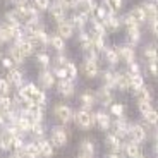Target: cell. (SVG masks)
I'll return each instance as SVG.
<instances>
[{
  "instance_id": "8992f818",
  "label": "cell",
  "mask_w": 158,
  "mask_h": 158,
  "mask_svg": "<svg viewBox=\"0 0 158 158\" xmlns=\"http://www.w3.org/2000/svg\"><path fill=\"white\" fill-rule=\"evenodd\" d=\"M53 115L57 117V120L62 124H67L72 120V110L67 107V105H57L55 108H53Z\"/></svg>"
},
{
  "instance_id": "ba28073f",
  "label": "cell",
  "mask_w": 158,
  "mask_h": 158,
  "mask_svg": "<svg viewBox=\"0 0 158 158\" xmlns=\"http://www.w3.org/2000/svg\"><path fill=\"white\" fill-rule=\"evenodd\" d=\"M117 53H118V60H122L126 64H131L134 62V48L131 45H124V47H118L117 48Z\"/></svg>"
},
{
  "instance_id": "30bf717a",
  "label": "cell",
  "mask_w": 158,
  "mask_h": 158,
  "mask_svg": "<svg viewBox=\"0 0 158 158\" xmlns=\"http://www.w3.org/2000/svg\"><path fill=\"white\" fill-rule=\"evenodd\" d=\"M129 127H131V124H127L122 117H117V120L114 122V129H115L114 134L118 136L120 139L126 138V136H129Z\"/></svg>"
},
{
  "instance_id": "7402d4cb",
  "label": "cell",
  "mask_w": 158,
  "mask_h": 158,
  "mask_svg": "<svg viewBox=\"0 0 158 158\" xmlns=\"http://www.w3.org/2000/svg\"><path fill=\"white\" fill-rule=\"evenodd\" d=\"M143 10L146 14V19H156V0H146L143 4Z\"/></svg>"
},
{
  "instance_id": "4dcf8cb0",
  "label": "cell",
  "mask_w": 158,
  "mask_h": 158,
  "mask_svg": "<svg viewBox=\"0 0 158 158\" xmlns=\"http://www.w3.org/2000/svg\"><path fill=\"white\" fill-rule=\"evenodd\" d=\"M9 83L16 84V86H23V72L17 69H10L9 72Z\"/></svg>"
},
{
  "instance_id": "7c38bea8",
  "label": "cell",
  "mask_w": 158,
  "mask_h": 158,
  "mask_svg": "<svg viewBox=\"0 0 158 158\" xmlns=\"http://www.w3.org/2000/svg\"><path fill=\"white\" fill-rule=\"evenodd\" d=\"M102 23H103V26H105V29H108V31H117V29L120 28L122 21L118 19L114 12H110V14H108V16L102 21Z\"/></svg>"
},
{
  "instance_id": "f546056e",
  "label": "cell",
  "mask_w": 158,
  "mask_h": 158,
  "mask_svg": "<svg viewBox=\"0 0 158 158\" xmlns=\"http://www.w3.org/2000/svg\"><path fill=\"white\" fill-rule=\"evenodd\" d=\"M48 43L55 48L57 52H62L64 48H65V40H64L60 35H53V36L50 38V41H48Z\"/></svg>"
},
{
  "instance_id": "5b68a950",
  "label": "cell",
  "mask_w": 158,
  "mask_h": 158,
  "mask_svg": "<svg viewBox=\"0 0 158 158\" xmlns=\"http://www.w3.org/2000/svg\"><path fill=\"white\" fill-rule=\"evenodd\" d=\"M77 14H83V16H89L91 12H95L96 9V2L95 0H76L74 7Z\"/></svg>"
},
{
  "instance_id": "3957f363",
  "label": "cell",
  "mask_w": 158,
  "mask_h": 158,
  "mask_svg": "<svg viewBox=\"0 0 158 158\" xmlns=\"http://www.w3.org/2000/svg\"><path fill=\"white\" fill-rule=\"evenodd\" d=\"M67 131L64 129V127H53V131H52V138H50V143L53 144V146L57 148H64L65 144H67Z\"/></svg>"
},
{
  "instance_id": "ee69618b",
  "label": "cell",
  "mask_w": 158,
  "mask_h": 158,
  "mask_svg": "<svg viewBox=\"0 0 158 158\" xmlns=\"http://www.w3.org/2000/svg\"><path fill=\"white\" fill-rule=\"evenodd\" d=\"M143 117H144L146 124H151V126H155V124H156V112H155L153 108H151V110H148L146 114L143 115Z\"/></svg>"
},
{
  "instance_id": "60d3db41",
  "label": "cell",
  "mask_w": 158,
  "mask_h": 158,
  "mask_svg": "<svg viewBox=\"0 0 158 158\" xmlns=\"http://www.w3.org/2000/svg\"><path fill=\"white\" fill-rule=\"evenodd\" d=\"M33 7L36 9V10H48V7H50V0H33Z\"/></svg>"
},
{
  "instance_id": "83f0119b",
  "label": "cell",
  "mask_w": 158,
  "mask_h": 158,
  "mask_svg": "<svg viewBox=\"0 0 158 158\" xmlns=\"http://www.w3.org/2000/svg\"><path fill=\"white\" fill-rule=\"evenodd\" d=\"M103 53H105V59L110 65H115L118 62V53H117V48H103Z\"/></svg>"
},
{
  "instance_id": "4316f807",
  "label": "cell",
  "mask_w": 158,
  "mask_h": 158,
  "mask_svg": "<svg viewBox=\"0 0 158 158\" xmlns=\"http://www.w3.org/2000/svg\"><path fill=\"white\" fill-rule=\"evenodd\" d=\"M40 148V155H45V156H50V155H53V144H52L50 141H45V139H41V141L36 143Z\"/></svg>"
},
{
  "instance_id": "7bdbcfd3",
  "label": "cell",
  "mask_w": 158,
  "mask_h": 158,
  "mask_svg": "<svg viewBox=\"0 0 158 158\" xmlns=\"http://www.w3.org/2000/svg\"><path fill=\"white\" fill-rule=\"evenodd\" d=\"M12 108V100L9 98V95H2L0 96V110H9Z\"/></svg>"
},
{
  "instance_id": "11a10c76",
  "label": "cell",
  "mask_w": 158,
  "mask_h": 158,
  "mask_svg": "<svg viewBox=\"0 0 158 158\" xmlns=\"http://www.w3.org/2000/svg\"><path fill=\"white\" fill-rule=\"evenodd\" d=\"M150 72L151 76H156V62H150Z\"/></svg>"
},
{
  "instance_id": "d6986e66",
  "label": "cell",
  "mask_w": 158,
  "mask_h": 158,
  "mask_svg": "<svg viewBox=\"0 0 158 158\" xmlns=\"http://www.w3.org/2000/svg\"><path fill=\"white\" fill-rule=\"evenodd\" d=\"M95 122L98 124L100 129H103V131H108V129H110V126H112L110 117H108L105 112H98V114H95Z\"/></svg>"
},
{
  "instance_id": "8d00e7d4",
  "label": "cell",
  "mask_w": 158,
  "mask_h": 158,
  "mask_svg": "<svg viewBox=\"0 0 158 158\" xmlns=\"http://www.w3.org/2000/svg\"><path fill=\"white\" fill-rule=\"evenodd\" d=\"M29 131H31V134L36 136V138H43V126H41V122H38V120H31V126H29Z\"/></svg>"
},
{
  "instance_id": "52a82bcc",
  "label": "cell",
  "mask_w": 158,
  "mask_h": 158,
  "mask_svg": "<svg viewBox=\"0 0 158 158\" xmlns=\"http://www.w3.org/2000/svg\"><path fill=\"white\" fill-rule=\"evenodd\" d=\"M95 98H96V103H102V105H110V103L114 102V93H112L110 88L103 86L102 89L96 91Z\"/></svg>"
},
{
  "instance_id": "9f6ffc18",
  "label": "cell",
  "mask_w": 158,
  "mask_h": 158,
  "mask_svg": "<svg viewBox=\"0 0 158 158\" xmlns=\"http://www.w3.org/2000/svg\"><path fill=\"white\" fill-rule=\"evenodd\" d=\"M150 23H151V33L156 35V19H150Z\"/></svg>"
},
{
  "instance_id": "7a4b0ae2",
  "label": "cell",
  "mask_w": 158,
  "mask_h": 158,
  "mask_svg": "<svg viewBox=\"0 0 158 158\" xmlns=\"http://www.w3.org/2000/svg\"><path fill=\"white\" fill-rule=\"evenodd\" d=\"M79 127H83V129H89L93 124H95V115L88 112V108H83V110H79L76 115H72Z\"/></svg>"
},
{
  "instance_id": "f907efd6",
  "label": "cell",
  "mask_w": 158,
  "mask_h": 158,
  "mask_svg": "<svg viewBox=\"0 0 158 158\" xmlns=\"http://www.w3.org/2000/svg\"><path fill=\"white\" fill-rule=\"evenodd\" d=\"M2 65H4L5 69H9V71H10V69L14 67V60H12L10 57H5V59L2 60Z\"/></svg>"
},
{
  "instance_id": "7dc6e473",
  "label": "cell",
  "mask_w": 158,
  "mask_h": 158,
  "mask_svg": "<svg viewBox=\"0 0 158 158\" xmlns=\"http://www.w3.org/2000/svg\"><path fill=\"white\" fill-rule=\"evenodd\" d=\"M9 91H10V84L9 81L0 77V95H9Z\"/></svg>"
},
{
  "instance_id": "ac0fdd59",
  "label": "cell",
  "mask_w": 158,
  "mask_h": 158,
  "mask_svg": "<svg viewBox=\"0 0 158 158\" xmlns=\"http://www.w3.org/2000/svg\"><path fill=\"white\" fill-rule=\"evenodd\" d=\"M40 84L43 88H52L53 84H55V74L50 71H41V74H40Z\"/></svg>"
},
{
  "instance_id": "277c9868",
  "label": "cell",
  "mask_w": 158,
  "mask_h": 158,
  "mask_svg": "<svg viewBox=\"0 0 158 158\" xmlns=\"http://www.w3.org/2000/svg\"><path fill=\"white\" fill-rule=\"evenodd\" d=\"M146 134H148V124H136V126L129 127V136L136 143H143L146 139Z\"/></svg>"
},
{
  "instance_id": "816d5d0a",
  "label": "cell",
  "mask_w": 158,
  "mask_h": 158,
  "mask_svg": "<svg viewBox=\"0 0 158 158\" xmlns=\"http://www.w3.org/2000/svg\"><path fill=\"white\" fill-rule=\"evenodd\" d=\"M53 74H55L57 77H60V79L65 77V71H64V65H59V67L55 69V72H53Z\"/></svg>"
},
{
  "instance_id": "b9f144b4",
  "label": "cell",
  "mask_w": 158,
  "mask_h": 158,
  "mask_svg": "<svg viewBox=\"0 0 158 158\" xmlns=\"http://www.w3.org/2000/svg\"><path fill=\"white\" fill-rule=\"evenodd\" d=\"M110 105H112V108H110L112 115H115V117H122V114H124V105L122 103H114L112 102Z\"/></svg>"
},
{
  "instance_id": "e575fe53",
  "label": "cell",
  "mask_w": 158,
  "mask_h": 158,
  "mask_svg": "<svg viewBox=\"0 0 158 158\" xmlns=\"http://www.w3.org/2000/svg\"><path fill=\"white\" fill-rule=\"evenodd\" d=\"M24 155H26V156H31V158L40 156L38 144H36V143H28V144H24Z\"/></svg>"
},
{
  "instance_id": "484cf974",
  "label": "cell",
  "mask_w": 158,
  "mask_h": 158,
  "mask_svg": "<svg viewBox=\"0 0 158 158\" xmlns=\"http://www.w3.org/2000/svg\"><path fill=\"white\" fill-rule=\"evenodd\" d=\"M144 86V79H143V76L139 74V72H136V74H129V89H138V88Z\"/></svg>"
},
{
  "instance_id": "d4e9b609",
  "label": "cell",
  "mask_w": 158,
  "mask_h": 158,
  "mask_svg": "<svg viewBox=\"0 0 158 158\" xmlns=\"http://www.w3.org/2000/svg\"><path fill=\"white\" fill-rule=\"evenodd\" d=\"M127 16L134 21V23H138V24H141V23H144V21H146V14H144L143 7H134L132 10L129 12V14H127Z\"/></svg>"
},
{
  "instance_id": "f1b7e54d",
  "label": "cell",
  "mask_w": 158,
  "mask_h": 158,
  "mask_svg": "<svg viewBox=\"0 0 158 158\" xmlns=\"http://www.w3.org/2000/svg\"><path fill=\"white\" fill-rule=\"evenodd\" d=\"M71 21H72V26H76L77 29H84V26L88 24V16H83V14L76 12L74 16L71 17Z\"/></svg>"
},
{
  "instance_id": "db71d44e",
  "label": "cell",
  "mask_w": 158,
  "mask_h": 158,
  "mask_svg": "<svg viewBox=\"0 0 158 158\" xmlns=\"http://www.w3.org/2000/svg\"><path fill=\"white\" fill-rule=\"evenodd\" d=\"M55 62L59 64V65H64V64L67 62V59H65V57H64V55H59V57H57V59H55Z\"/></svg>"
},
{
  "instance_id": "bcb514c9",
  "label": "cell",
  "mask_w": 158,
  "mask_h": 158,
  "mask_svg": "<svg viewBox=\"0 0 158 158\" xmlns=\"http://www.w3.org/2000/svg\"><path fill=\"white\" fill-rule=\"evenodd\" d=\"M36 60H38L43 67H47L48 64H50V57H48L47 53H43V52H41V53H36Z\"/></svg>"
},
{
  "instance_id": "d6a6232c",
  "label": "cell",
  "mask_w": 158,
  "mask_h": 158,
  "mask_svg": "<svg viewBox=\"0 0 158 158\" xmlns=\"http://www.w3.org/2000/svg\"><path fill=\"white\" fill-rule=\"evenodd\" d=\"M102 81H103V86H107V88H115V72L112 71H105L102 76Z\"/></svg>"
},
{
  "instance_id": "4fadbf2b",
  "label": "cell",
  "mask_w": 158,
  "mask_h": 158,
  "mask_svg": "<svg viewBox=\"0 0 158 158\" xmlns=\"http://www.w3.org/2000/svg\"><path fill=\"white\" fill-rule=\"evenodd\" d=\"M59 93L64 96H72L76 93V88H74V83H72V79H60L59 83Z\"/></svg>"
},
{
  "instance_id": "ab89813d",
  "label": "cell",
  "mask_w": 158,
  "mask_h": 158,
  "mask_svg": "<svg viewBox=\"0 0 158 158\" xmlns=\"http://www.w3.org/2000/svg\"><path fill=\"white\" fill-rule=\"evenodd\" d=\"M144 57H146L150 62H156V48H155V45L144 47Z\"/></svg>"
},
{
  "instance_id": "6da1fadb",
  "label": "cell",
  "mask_w": 158,
  "mask_h": 158,
  "mask_svg": "<svg viewBox=\"0 0 158 158\" xmlns=\"http://www.w3.org/2000/svg\"><path fill=\"white\" fill-rule=\"evenodd\" d=\"M19 98L26 103H38V105H45V102H47L45 93L41 89H38V88L31 83L23 86L19 89Z\"/></svg>"
},
{
  "instance_id": "f5cc1de1",
  "label": "cell",
  "mask_w": 158,
  "mask_h": 158,
  "mask_svg": "<svg viewBox=\"0 0 158 158\" xmlns=\"http://www.w3.org/2000/svg\"><path fill=\"white\" fill-rule=\"evenodd\" d=\"M136 72H139V65L136 62H131L129 64V74H136Z\"/></svg>"
},
{
  "instance_id": "e0dca14e",
  "label": "cell",
  "mask_w": 158,
  "mask_h": 158,
  "mask_svg": "<svg viewBox=\"0 0 158 158\" xmlns=\"http://www.w3.org/2000/svg\"><path fill=\"white\" fill-rule=\"evenodd\" d=\"M48 10H50V16L53 17L55 21H62V19H65V9H64L62 5L59 4V2H55V4H50Z\"/></svg>"
},
{
  "instance_id": "f35d334b",
  "label": "cell",
  "mask_w": 158,
  "mask_h": 158,
  "mask_svg": "<svg viewBox=\"0 0 158 158\" xmlns=\"http://www.w3.org/2000/svg\"><path fill=\"white\" fill-rule=\"evenodd\" d=\"M103 4L107 5V9H108L110 12H114V14L122 9V0H105Z\"/></svg>"
},
{
  "instance_id": "d590c367",
  "label": "cell",
  "mask_w": 158,
  "mask_h": 158,
  "mask_svg": "<svg viewBox=\"0 0 158 158\" xmlns=\"http://www.w3.org/2000/svg\"><path fill=\"white\" fill-rule=\"evenodd\" d=\"M64 71H65V79H76V76H77V67L72 62L64 64Z\"/></svg>"
},
{
  "instance_id": "8fae6325",
  "label": "cell",
  "mask_w": 158,
  "mask_h": 158,
  "mask_svg": "<svg viewBox=\"0 0 158 158\" xmlns=\"http://www.w3.org/2000/svg\"><path fill=\"white\" fill-rule=\"evenodd\" d=\"M14 136H16V132L12 131V127L2 131V132H0V150H4V151L10 150V143H12V138H14Z\"/></svg>"
},
{
  "instance_id": "681fc988",
  "label": "cell",
  "mask_w": 158,
  "mask_h": 158,
  "mask_svg": "<svg viewBox=\"0 0 158 158\" xmlns=\"http://www.w3.org/2000/svg\"><path fill=\"white\" fill-rule=\"evenodd\" d=\"M57 2H59V4L62 5L65 10H67V9H72V7H74V2H76V0H57Z\"/></svg>"
},
{
  "instance_id": "44dd1931",
  "label": "cell",
  "mask_w": 158,
  "mask_h": 158,
  "mask_svg": "<svg viewBox=\"0 0 158 158\" xmlns=\"http://www.w3.org/2000/svg\"><path fill=\"white\" fill-rule=\"evenodd\" d=\"M124 148H126V155H127V156L139 158L143 155L141 148H139V143H136V141H131V143H127V144H124Z\"/></svg>"
},
{
  "instance_id": "9a60e30c",
  "label": "cell",
  "mask_w": 158,
  "mask_h": 158,
  "mask_svg": "<svg viewBox=\"0 0 158 158\" xmlns=\"http://www.w3.org/2000/svg\"><path fill=\"white\" fill-rule=\"evenodd\" d=\"M95 155V146H93V143L89 141V139H84V141H81V144H79V156L83 158H89Z\"/></svg>"
},
{
  "instance_id": "5bb4252c",
  "label": "cell",
  "mask_w": 158,
  "mask_h": 158,
  "mask_svg": "<svg viewBox=\"0 0 158 158\" xmlns=\"http://www.w3.org/2000/svg\"><path fill=\"white\" fill-rule=\"evenodd\" d=\"M83 71H84V76H88V77H96L98 76V72H100V69H98V60H89V59H86V62H84V65H83Z\"/></svg>"
},
{
  "instance_id": "836d02e7",
  "label": "cell",
  "mask_w": 158,
  "mask_h": 158,
  "mask_svg": "<svg viewBox=\"0 0 158 158\" xmlns=\"http://www.w3.org/2000/svg\"><path fill=\"white\" fill-rule=\"evenodd\" d=\"M136 100H138V102H150L151 100V91L148 89V88H144V86L138 88V89H136Z\"/></svg>"
},
{
  "instance_id": "1f68e13d",
  "label": "cell",
  "mask_w": 158,
  "mask_h": 158,
  "mask_svg": "<svg viewBox=\"0 0 158 158\" xmlns=\"http://www.w3.org/2000/svg\"><path fill=\"white\" fill-rule=\"evenodd\" d=\"M81 103H83V108H91L96 103V98H95V95H93V93L86 91V93H83V95H81Z\"/></svg>"
},
{
  "instance_id": "cb8c5ba5",
  "label": "cell",
  "mask_w": 158,
  "mask_h": 158,
  "mask_svg": "<svg viewBox=\"0 0 158 158\" xmlns=\"http://www.w3.org/2000/svg\"><path fill=\"white\" fill-rule=\"evenodd\" d=\"M91 35H98V36L107 38V29H105V26H103L102 21L91 19Z\"/></svg>"
},
{
  "instance_id": "2e32d148",
  "label": "cell",
  "mask_w": 158,
  "mask_h": 158,
  "mask_svg": "<svg viewBox=\"0 0 158 158\" xmlns=\"http://www.w3.org/2000/svg\"><path fill=\"white\" fill-rule=\"evenodd\" d=\"M115 88L122 91L129 89V72H115Z\"/></svg>"
},
{
  "instance_id": "74e56055",
  "label": "cell",
  "mask_w": 158,
  "mask_h": 158,
  "mask_svg": "<svg viewBox=\"0 0 158 158\" xmlns=\"http://www.w3.org/2000/svg\"><path fill=\"white\" fill-rule=\"evenodd\" d=\"M79 43H81V47L88 48V47H93V43H91V33H86L84 29H81V35H79Z\"/></svg>"
},
{
  "instance_id": "9c48e42d",
  "label": "cell",
  "mask_w": 158,
  "mask_h": 158,
  "mask_svg": "<svg viewBox=\"0 0 158 158\" xmlns=\"http://www.w3.org/2000/svg\"><path fill=\"white\" fill-rule=\"evenodd\" d=\"M57 31H59V35L62 36L64 40H67V38H71V36L74 35V26H72L71 21L62 19V21H59V24H57Z\"/></svg>"
},
{
  "instance_id": "f6af8a7d",
  "label": "cell",
  "mask_w": 158,
  "mask_h": 158,
  "mask_svg": "<svg viewBox=\"0 0 158 158\" xmlns=\"http://www.w3.org/2000/svg\"><path fill=\"white\" fill-rule=\"evenodd\" d=\"M95 10H96V19H98V21H103L108 14H110V10H108L105 5H103V7H96Z\"/></svg>"
},
{
  "instance_id": "6f0895ef",
  "label": "cell",
  "mask_w": 158,
  "mask_h": 158,
  "mask_svg": "<svg viewBox=\"0 0 158 158\" xmlns=\"http://www.w3.org/2000/svg\"><path fill=\"white\" fill-rule=\"evenodd\" d=\"M10 2H12L14 5H17V7H19V5H24V4H26V0H10Z\"/></svg>"
},
{
  "instance_id": "ffe728a7",
  "label": "cell",
  "mask_w": 158,
  "mask_h": 158,
  "mask_svg": "<svg viewBox=\"0 0 158 158\" xmlns=\"http://www.w3.org/2000/svg\"><path fill=\"white\" fill-rule=\"evenodd\" d=\"M9 57H10V59L14 60V64H23V62H24V59H26V55L23 53V50H21V47H19L17 43L10 47Z\"/></svg>"
},
{
  "instance_id": "c3c4849f",
  "label": "cell",
  "mask_w": 158,
  "mask_h": 158,
  "mask_svg": "<svg viewBox=\"0 0 158 158\" xmlns=\"http://www.w3.org/2000/svg\"><path fill=\"white\" fill-rule=\"evenodd\" d=\"M138 107H139L141 115H144L148 110H151V103L150 102H138Z\"/></svg>"
},
{
  "instance_id": "603a6c76",
  "label": "cell",
  "mask_w": 158,
  "mask_h": 158,
  "mask_svg": "<svg viewBox=\"0 0 158 158\" xmlns=\"http://www.w3.org/2000/svg\"><path fill=\"white\" fill-rule=\"evenodd\" d=\"M107 143H108V146L112 148V151L114 153H120V150H122V139L118 138V136H115V134H108L107 136Z\"/></svg>"
}]
</instances>
